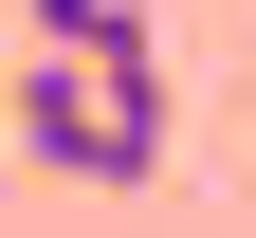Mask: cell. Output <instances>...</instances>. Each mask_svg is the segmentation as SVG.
Returning <instances> with one entry per match:
<instances>
[{"mask_svg":"<svg viewBox=\"0 0 256 238\" xmlns=\"http://www.w3.org/2000/svg\"><path fill=\"white\" fill-rule=\"evenodd\" d=\"M0 110H18V165H55V183H146V165H165V55H146V74L37 55Z\"/></svg>","mask_w":256,"mask_h":238,"instance_id":"cell-1","label":"cell"},{"mask_svg":"<svg viewBox=\"0 0 256 238\" xmlns=\"http://www.w3.org/2000/svg\"><path fill=\"white\" fill-rule=\"evenodd\" d=\"M18 19H37V55H74V74H146V0H18Z\"/></svg>","mask_w":256,"mask_h":238,"instance_id":"cell-2","label":"cell"}]
</instances>
